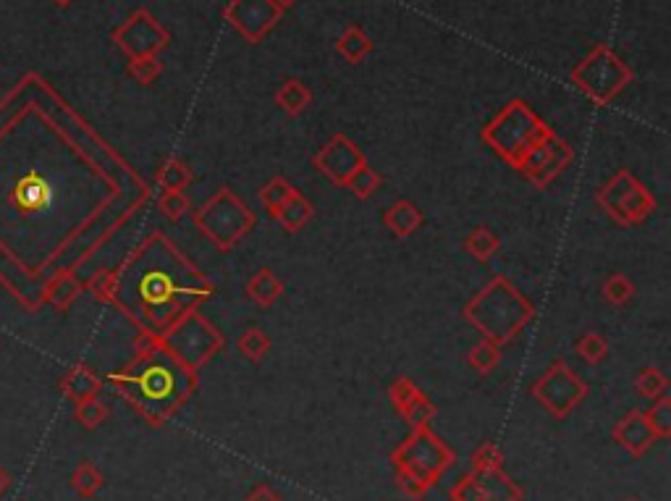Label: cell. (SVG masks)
I'll list each match as a JSON object with an SVG mask.
<instances>
[{"label":"cell","mask_w":671,"mask_h":501,"mask_svg":"<svg viewBox=\"0 0 671 501\" xmlns=\"http://www.w3.org/2000/svg\"><path fill=\"white\" fill-rule=\"evenodd\" d=\"M113 273L111 305L129 315L139 331L155 336L215 294L213 281L160 231L142 239Z\"/></svg>","instance_id":"1"},{"label":"cell","mask_w":671,"mask_h":501,"mask_svg":"<svg viewBox=\"0 0 671 501\" xmlns=\"http://www.w3.org/2000/svg\"><path fill=\"white\" fill-rule=\"evenodd\" d=\"M105 381L132 404L147 425L163 428L168 418H173L194 397L200 386V373L176 360L160 344L158 336L139 331L132 362Z\"/></svg>","instance_id":"2"},{"label":"cell","mask_w":671,"mask_h":501,"mask_svg":"<svg viewBox=\"0 0 671 501\" xmlns=\"http://www.w3.org/2000/svg\"><path fill=\"white\" fill-rule=\"evenodd\" d=\"M462 318L504 349L535 321V305L506 276H493L462 307Z\"/></svg>","instance_id":"3"},{"label":"cell","mask_w":671,"mask_h":501,"mask_svg":"<svg viewBox=\"0 0 671 501\" xmlns=\"http://www.w3.org/2000/svg\"><path fill=\"white\" fill-rule=\"evenodd\" d=\"M554 129L540 119L525 100L506 103L488 124L480 129V137L506 166L522 171L527 158L554 137Z\"/></svg>","instance_id":"4"},{"label":"cell","mask_w":671,"mask_h":501,"mask_svg":"<svg viewBox=\"0 0 671 501\" xmlns=\"http://www.w3.org/2000/svg\"><path fill=\"white\" fill-rule=\"evenodd\" d=\"M255 213H252L239 195H234L229 187H221L210 200H205L194 213V226L202 237L218 247L221 252H231L255 229Z\"/></svg>","instance_id":"5"},{"label":"cell","mask_w":671,"mask_h":501,"mask_svg":"<svg viewBox=\"0 0 671 501\" xmlns=\"http://www.w3.org/2000/svg\"><path fill=\"white\" fill-rule=\"evenodd\" d=\"M569 79L595 105H609L635 82V71L609 45H595L572 69Z\"/></svg>","instance_id":"6"},{"label":"cell","mask_w":671,"mask_h":501,"mask_svg":"<svg viewBox=\"0 0 671 501\" xmlns=\"http://www.w3.org/2000/svg\"><path fill=\"white\" fill-rule=\"evenodd\" d=\"M158 339L176 360L197 373L226 347V336L200 313V307L181 315L179 321L171 323Z\"/></svg>","instance_id":"7"},{"label":"cell","mask_w":671,"mask_h":501,"mask_svg":"<svg viewBox=\"0 0 671 501\" xmlns=\"http://www.w3.org/2000/svg\"><path fill=\"white\" fill-rule=\"evenodd\" d=\"M598 208L619 226H640L656 213L658 202L653 192L637 179L632 171L619 168L598 192H595Z\"/></svg>","instance_id":"8"},{"label":"cell","mask_w":671,"mask_h":501,"mask_svg":"<svg viewBox=\"0 0 671 501\" xmlns=\"http://www.w3.org/2000/svg\"><path fill=\"white\" fill-rule=\"evenodd\" d=\"M454 462H457L454 449L441 436L430 431V428H417V431H412L391 452V465L404 467L409 473L420 475L430 488H436V483L449 473Z\"/></svg>","instance_id":"9"},{"label":"cell","mask_w":671,"mask_h":501,"mask_svg":"<svg viewBox=\"0 0 671 501\" xmlns=\"http://www.w3.org/2000/svg\"><path fill=\"white\" fill-rule=\"evenodd\" d=\"M535 402L554 420H567L590 394V386L567 360H554L551 368L530 386Z\"/></svg>","instance_id":"10"},{"label":"cell","mask_w":671,"mask_h":501,"mask_svg":"<svg viewBox=\"0 0 671 501\" xmlns=\"http://www.w3.org/2000/svg\"><path fill=\"white\" fill-rule=\"evenodd\" d=\"M111 40L132 61V58H150L163 53L171 42V35L147 8H137L129 14V19L113 29Z\"/></svg>","instance_id":"11"},{"label":"cell","mask_w":671,"mask_h":501,"mask_svg":"<svg viewBox=\"0 0 671 501\" xmlns=\"http://www.w3.org/2000/svg\"><path fill=\"white\" fill-rule=\"evenodd\" d=\"M451 501H519L522 488L506 475V470H470L449 491Z\"/></svg>","instance_id":"12"},{"label":"cell","mask_w":671,"mask_h":501,"mask_svg":"<svg viewBox=\"0 0 671 501\" xmlns=\"http://www.w3.org/2000/svg\"><path fill=\"white\" fill-rule=\"evenodd\" d=\"M281 16L284 11L273 0H231L229 6L223 8V19L252 45H260L281 21Z\"/></svg>","instance_id":"13"},{"label":"cell","mask_w":671,"mask_h":501,"mask_svg":"<svg viewBox=\"0 0 671 501\" xmlns=\"http://www.w3.org/2000/svg\"><path fill=\"white\" fill-rule=\"evenodd\" d=\"M365 163V153L346 134H333L331 140L312 155V166L339 187H346V181L352 179Z\"/></svg>","instance_id":"14"},{"label":"cell","mask_w":671,"mask_h":501,"mask_svg":"<svg viewBox=\"0 0 671 501\" xmlns=\"http://www.w3.org/2000/svg\"><path fill=\"white\" fill-rule=\"evenodd\" d=\"M572 161H575V147L569 145L567 140H561L559 134H554L546 145L538 147L527 158V163L522 166L519 174L525 176L535 189H546L548 184H554V179L564 168L572 166Z\"/></svg>","instance_id":"15"},{"label":"cell","mask_w":671,"mask_h":501,"mask_svg":"<svg viewBox=\"0 0 671 501\" xmlns=\"http://www.w3.org/2000/svg\"><path fill=\"white\" fill-rule=\"evenodd\" d=\"M611 439L622 446L630 457H645L648 449L658 441V436L651 431V425L645 420L643 410H630L614 423Z\"/></svg>","instance_id":"16"},{"label":"cell","mask_w":671,"mask_h":501,"mask_svg":"<svg viewBox=\"0 0 671 501\" xmlns=\"http://www.w3.org/2000/svg\"><path fill=\"white\" fill-rule=\"evenodd\" d=\"M50 184L45 181V176L37 174V171H27V174L21 176L19 181L14 184V192H11V202H14V208L24 216L29 213H37L50 202Z\"/></svg>","instance_id":"17"},{"label":"cell","mask_w":671,"mask_h":501,"mask_svg":"<svg viewBox=\"0 0 671 501\" xmlns=\"http://www.w3.org/2000/svg\"><path fill=\"white\" fill-rule=\"evenodd\" d=\"M105 381L97 376L95 370L90 365H84V362H77V365H71L66 370V376L61 378V394L69 402L79 404L87 402V399H95L100 391H103Z\"/></svg>","instance_id":"18"},{"label":"cell","mask_w":671,"mask_h":501,"mask_svg":"<svg viewBox=\"0 0 671 501\" xmlns=\"http://www.w3.org/2000/svg\"><path fill=\"white\" fill-rule=\"evenodd\" d=\"M383 223H386V229L394 237L409 239L420 231L425 216H422V210L412 200H396L383 210Z\"/></svg>","instance_id":"19"},{"label":"cell","mask_w":671,"mask_h":501,"mask_svg":"<svg viewBox=\"0 0 671 501\" xmlns=\"http://www.w3.org/2000/svg\"><path fill=\"white\" fill-rule=\"evenodd\" d=\"M84 292V284L77 279L74 271H58L53 279H48V284L42 286V302H50L56 310H69L74 302L79 300V294Z\"/></svg>","instance_id":"20"},{"label":"cell","mask_w":671,"mask_h":501,"mask_svg":"<svg viewBox=\"0 0 671 501\" xmlns=\"http://www.w3.org/2000/svg\"><path fill=\"white\" fill-rule=\"evenodd\" d=\"M244 292H247V297H250L255 305L270 307L281 300V294H284V281L278 279L270 268H260L257 273H252V279L247 281Z\"/></svg>","instance_id":"21"},{"label":"cell","mask_w":671,"mask_h":501,"mask_svg":"<svg viewBox=\"0 0 671 501\" xmlns=\"http://www.w3.org/2000/svg\"><path fill=\"white\" fill-rule=\"evenodd\" d=\"M312 218H315V205H312L302 192H297L289 202L281 205V210L273 216V221L281 223L284 231H289V234H297V231L305 229Z\"/></svg>","instance_id":"22"},{"label":"cell","mask_w":671,"mask_h":501,"mask_svg":"<svg viewBox=\"0 0 671 501\" xmlns=\"http://www.w3.org/2000/svg\"><path fill=\"white\" fill-rule=\"evenodd\" d=\"M312 92L305 82L299 79H286L276 92V105L286 116H302L310 108Z\"/></svg>","instance_id":"23"},{"label":"cell","mask_w":671,"mask_h":501,"mask_svg":"<svg viewBox=\"0 0 671 501\" xmlns=\"http://www.w3.org/2000/svg\"><path fill=\"white\" fill-rule=\"evenodd\" d=\"M192 181V168H189L187 161H181V158H168L158 168V174H155V184L160 187V192H184Z\"/></svg>","instance_id":"24"},{"label":"cell","mask_w":671,"mask_h":501,"mask_svg":"<svg viewBox=\"0 0 671 501\" xmlns=\"http://www.w3.org/2000/svg\"><path fill=\"white\" fill-rule=\"evenodd\" d=\"M336 50L349 63H362L370 53H373V40L365 35V29L352 24V27L344 29V35L336 40Z\"/></svg>","instance_id":"25"},{"label":"cell","mask_w":671,"mask_h":501,"mask_svg":"<svg viewBox=\"0 0 671 501\" xmlns=\"http://www.w3.org/2000/svg\"><path fill=\"white\" fill-rule=\"evenodd\" d=\"M464 250L470 252L472 258L478 260V263H488V260L499 252L501 239L499 234L491 229V226H478V229H472L467 237H464Z\"/></svg>","instance_id":"26"},{"label":"cell","mask_w":671,"mask_h":501,"mask_svg":"<svg viewBox=\"0 0 671 501\" xmlns=\"http://www.w3.org/2000/svg\"><path fill=\"white\" fill-rule=\"evenodd\" d=\"M236 349H239V355H242L244 360L263 362L265 355L270 352V336L265 334L263 328L257 326L244 328L242 336L236 339Z\"/></svg>","instance_id":"27"},{"label":"cell","mask_w":671,"mask_h":501,"mask_svg":"<svg viewBox=\"0 0 671 501\" xmlns=\"http://www.w3.org/2000/svg\"><path fill=\"white\" fill-rule=\"evenodd\" d=\"M299 189L294 187V184H289V181L284 179V176H273V179L265 184L263 189H260V202H263V208L268 210V216L273 218L281 210V205L284 202H289L291 197L297 195Z\"/></svg>","instance_id":"28"},{"label":"cell","mask_w":671,"mask_h":501,"mask_svg":"<svg viewBox=\"0 0 671 501\" xmlns=\"http://www.w3.org/2000/svg\"><path fill=\"white\" fill-rule=\"evenodd\" d=\"M103 486H105L103 473H100L92 462H79L77 470L71 473V488H74L77 496H82V499H95Z\"/></svg>","instance_id":"29"},{"label":"cell","mask_w":671,"mask_h":501,"mask_svg":"<svg viewBox=\"0 0 671 501\" xmlns=\"http://www.w3.org/2000/svg\"><path fill=\"white\" fill-rule=\"evenodd\" d=\"M467 362H470V368L475 370V373L488 376V373H493V370L499 368L501 347L488 339H480L478 344L467 352Z\"/></svg>","instance_id":"30"},{"label":"cell","mask_w":671,"mask_h":501,"mask_svg":"<svg viewBox=\"0 0 671 501\" xmlns=\"http://www.w3.org/2000/svg\"><path fill=\"white\" fill-rule=\"evenodd\" d=\"M74 418H77V423L82 425L84 431H95V428H100L105 420L111 418V407L100 397L87 399V402L74 404Z\"/></svg>","instance_id":"31"},{"label":"cell","mask_w":671,"mask_h":501,"mask_svg":"<svg viewBox=\"0 0 671 501\" xmlns=\"http://www.w3.org/2000/svg\"><path fill=\"white\" fill-rule=\"evenodd\" d=\"M399 415L412 425V431H417V428H430V423H433L438 415V407L420 391V394H417Z\"/></svg>","instance_id":"32"},{"label":"cell","mask_w":671,"mask_h":501,"mask_svg":"<svg viewBox=\"0 0 671 501\" xmlns=\"http://www.w3.org/2000/svg\"><path fill=\"white\" fill-rule=\"evenodd\" d=\"M575 352L582 362H588V365H601L606 357H609V341L603 339V334L598 331H588V334H582L575 344Z\"/></svg>","instance_id":"33"},{"label":"cell","mask_w":671,"mask_h":501,"mask_svg":"<svg viewBox=\"0 0 671 501\" xmlns=\"http://www.w3.org/2000/svg\"><path fill=\"white\" fill-rule=\"evenodd\" d=\"M381 184H383V176L378 174L370 163H365V166H362L360 171L352 176V179L346 181L344 189H349L357 200H370V197L381 189Z\"/></svg>","instance_id":"34"},{"label":"cell","mask_w":671,"mask_h":501,"mask_svg":"<svg viewBox=\"0 0 671 501\" xmlns=\"http://www.w3.org/2000/svg\"><path fill=\"white\" fill-rule=\"evenodd\" d=\"M635 391L645 399H658L664 397L669 391V378H666L664 370L658 368H643L635 378Z\"/></svg>","instance_id":"35"},{"label":"cell","mask_w":671,"mask_h":501,"mask_svg":"<svg viewBox=\"0 0 671 501\" xmlns=\"http://www.w3.org/2000/svg\"><path fill=\"white\" fill-rule=\"evenodd\" d=\"M643 415L658 439H669L671 436V397H666L664 394V397L653 399V404L648 407V410H643Z\"/></svg>","instance_id":"36"},{"label":"cell","mask_w":671,"mask_h":501,"mask_svg":"<svg viewBox=\"0 0 671 501\" xmlns=\"http://www.w3.org/2000/svg\"><path fill=\"white\" fill-rule=\"evenodd\" d=\"M632 297H635V284L624 273H611L609 279L603 281V300L609 302V305H630Z\"/></svg>","instance_id":"37"},{"label":"cell","mask_w":671,"mask_h":501,"mask_svg":"<svg viewBox=\"0 0 671 501\" xmlns=\"http://www.w3.org/2000/svg\"><path fill=\"white\" fill-rule=\"evenodd\" d=\"M472 470H504V452L496 441H483L470 457Z\"/></svg>","instance_id":"38"},{"label":"cell","mask_w":671,"mask_h":501,"mask_svg":"<svg viewBox=\"0 0 671 501\" xmlns=\"http://www.w3.org/2000/svg\"><path fill=\"white\" fill-rule=\"evenodd\" d=\"M126 74L139 84H153L155 79L163 74V63H160L158 56L150 58H132L129 66H126Z\"/></svg>","instance_id":"39"},{"label":"cell","mask_w":671,"mask_h":501,"mask_svg":"<svg viewBox=\"0 0 671 501\" xmlns=\"http://www.w3.org/2000/svg\"><path fill=\"white\" fill-rule=\"evenodd\" d=\"M158 208L168 221H181L192 210V200L184 192H160Z\"/></svg>","instance_id":"40"},{"label":"cell","mask_w":671,"mask_h":501,"mask_svg":"<svg viewBox=\"0 0 671 501\" xmlns=\"http://www.w3.org/2000/svg\"><path fill=\"white\" fill-rule=\"evenodd\" d=\"M84 289L95 297L97 302H113V294H116V273L113 271H97L92 273V279L84 284Z\"/></svg>","instance_id":"41"},{"label":"cell","mask_w":671,"mask_h":501,"mask_svg":"<svg viewBox=\"0 0 671 501\" xmlns=\"http://www.w3.org/2000/svg\"><path fill=\"white\" fill-rule=\"evenodd\" d=\"M417 394H420V389H417V383L409 376L394 378L391 386H388V399H391L396 412H402L404 407H407V404L417 397Z\"/></svg>","instance_id":"42"},{"label":"cell","mask_w":671,"mask_h":501,"mask_svg":"<svg viewBox=\"0 0 671 501\" xmlns=\"http://www.w3.org/2000/svg\"><path fill=\"white\" fill-rule=\"evenodd\" d=\"M396 488L407 494L409 499H425L430 494V486L422 481L420 475L409 473L404 467H396Z\"/></svg>","instance_id":"43"},{"label":"cell","mask_w":671,"mask_h":501,"mask_svg":"<svg viewBox=\"0 0 671 501\" xmlns=\"http://www.w3.org/2000/svg\"><path fill=\"white\" fill-rule=\"evenodd\" d=\"M242 501H286V499L281 494H278V491H273V488H270L268 483H257V486L252 488L250 494L244 496Z\"/></svg>","instance_id":"44"},{"label":"cell","mask_w":671,"mask_h":501,"mask_svg":"<svg viewBox=\"0 0 671 501\" xmlns=\"http://www.w3.org/2000/svg\"><path fill=\"white\" fill-rule=\"evenodd\" d=\"M11 483H14V481H11V473H8L6 467L0 465V496L6 494L8 488H11Z\"/></svg>","instance_id":"45"},{"label":"cell","mask_w":671,"mask_h":501,"mask_svg":"<svg viewBox=\"0 0 671 501\" xmlns=\"http://www.w3.org/2000/svg\"><path fill=\"white\" fill-rule=\"evenodd\" d=\"M273 3H276V6L281 8V11H286V8L294 6V3H297V0H273Z\"/></svg>","instance_id":"46"},{"label":"cell","mask_w":671,"mask_h":501,"mask_svg":"<svg viewBox=\"0 0 671 501\" xmlns=\"http://www.w3.org/2000/svg\"><path fill=\"white\" fill-rule=\"evenodd\" d=\"M56 3H58V6H61V8H66V6H69V3H71V0H56Z\"/></svg>","instance_id":"47"},{"label":"cell","mask_w":671,"mask_h":501,"mask_svg":"<svg viewBox=\"0 0 671 501\" xmlns=\"http://www.w3.org/2000/svg\"><path fill=\"white\" fill-rule=\"evenodd\" d=\"M627 501H637V499H627Z\"/></svg>","instance_id":"48"},{"label":"cell","mask_w":671,"mask_h":501,"mask_svg":"<svg viewBox=\"0 0 671 501\" xmlns=\"http://www.w3.org/2000/svg\"><path fill=\"white\" fill-rule=\"evenodd\" d=\"M519 501H525V499H519Z\"/></svg>","instance_id":"49"}]
</instances>
